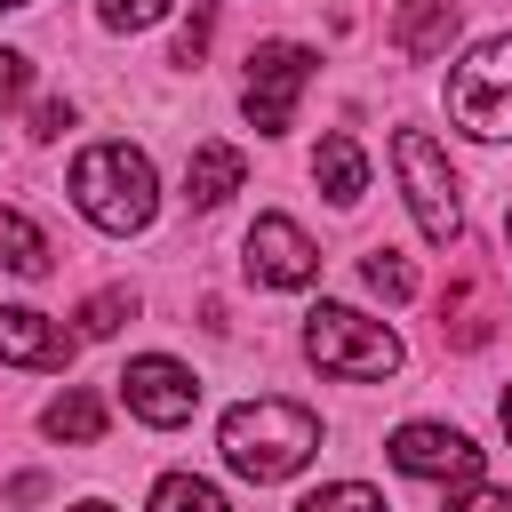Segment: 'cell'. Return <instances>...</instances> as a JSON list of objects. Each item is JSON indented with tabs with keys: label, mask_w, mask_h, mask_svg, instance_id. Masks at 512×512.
Wrapping results in <instances>:
<instances>
[{
	"label": "cell",
	"mask_w": 512,
	"mask_h": 512,
	"mask_svg": "<svg viewBox=\"0 0 512 512\" xmlns=\"http://www.w3.org/2000/svg\"><path fill=\"white\" fill-rule=\"evenodd\" d=\"M312 48H296V40H264L256 56H248V88H240V112H248V128L256 136H280L288 120H296V96H304V80H312Z\"/></svg>",
	"instance_id": "cell-6"
},
{
	"label": "cell",
	"mask_w": 512,
	"mask_h": 512,
	"mask_svg": "<svg viewBox=\"0 0 512 512\" xmlns=\"http://www.w3.org/2000/svg\"><path fill=\"white\" fill-rule=\"evenodd\" d=\"M360 280H368L384 304H408V296H416V272H408L400 248H368V256H360Z\"/></svg>",
	"instance_id": "cell-17"
},
{
	"label": "cell",
	"mask_w": 512,
	"mask_h": 512,
	"mask_svg": "<svg viewBox=\"0 0 512 512\" xmlns=\"http://www.w3.org/2000/svg\"><path fill=\"white\" fill-rule=\"evenodd\" d=\"M24 88H32V56L24 48H0V104H16Z\"/></svg>",
	"instance_id": "cell-21"
},
{
	"label": "cell",
	"mask_w": 512,
	"mask_h": 512,
	"mask_svg": "<svg viewBox=\"0 0 512 512\" xmlns=\"http://www.w3.org/2000/svg\"><path fill=\"white\" fill-rule=\"evenodd\" d=\"M0 264H8L16 280H48V264H56L48 232H40L24 208H0Z\"/></svg>",
	"instance_id": "cell-14"
},
{
	"label": "cell",
	"mask_w": 512,
	"mask_h": 512,
	"mask_svg": "<svg viewBox=\"0 0 512 512\" xmlns=\"http://www.w3.org/2000/svg\"><path fill=\"white\" fill-rule=\"evenodd\" d=\"M64 128H72V104H64V96H48V104L32 112V136H64Z\"/></svg>",
	"instance_id": "cell-23"
},
{
	"label": "cell",
	"mask_w": 512,
	"mask_h": 512,
	"mask_svg": "<svg viewBox=\"0 0 512 512\" xmlns=\"http://www.w3.org/2000/svg\"><path fill=\"white\" fill-rule=\"evenodd\" d=\"M40 432H48V440H72V448H88V440H104V400L72 384V392H56V400L40 408Z\"/></svg>",
	"instance_id": "cell-15"
},
{
	"label": "cell",
	"mask_w": 512,
	"mask_h": 512,
	"mask_svg": "<svg viewBox=\"0 0 512 512\" xmlns=\"http://www.w3.org/2000/svg\"><path fill=\"white\" fill-rule=\"evenodd\" d=\"M304 352L320 376H344V384H384L400 376V336L352 304H312L304 312Z\"/></svg>",
	"instance_id": "cell-3"
},
{
	"label": "cell",
	"mask_w": 512,
	"mask_h": 512,
	"mask_svg": "<svg viewBox=\"0 0 512 512\" xmlns=\"http://www.w3.org/2000/svg\"><path fill=\"white\" fill-rule=\"evenodd\" d=\"M240 176H248L240 144H192V160H184V200H192V208H224V200L240 192Z\"/></svg>",
	"instance_id": "cell-12"
},
{
	"label": "cell",
	"mask_w": 512,
	"mask_h": 512,
	"mask_svg": "<svg viewBox=\"0 0 512 512\" xmlns=\"http://www.w3.org/2000/svg\"><path fill=\"white\" fill-rule=\"evenodd\" d=\"M296 512H384V496H376L368 480H328V488H312Z\"/></svg>",
	"instance_id": "cell-19"
},
{
	"label": "cell",
	"mask_w": 512,
	"mask_h": 512,
	"mask_svg": "<svg viewBox=\"0 0 512 512\" xmlns=\"http://www.w3.org/2000/svg\"><path fill=\"white\" fill-rule=\"evenodd\" d=\"M240 256H248V280L256 288H312L320 280V248L304 240L296 216H256L248 240H240Z\"/></svg>",
	"instance_id": "cell-7"
},
{
	"label": "cell",
	"mask_w": 512,
	"mask_h": 512,
	"mask_svg": "<svg viewBox=\"0 0 512 512\" xmlns=\"http://www.w3.org/2000/svg\"><path fill=\"white\" fill-rule=\"evenodd\" d=\"M0 8H32V0H0Z\"/></svg>",
	"instance_id": "cell-27"
},
{
	"label": "cell",
	"mask_w": 512,
	"mask_h": 512,
	"mask_svg": "<svg viewBox=\"0 0 512 512\" xmlns=\"http://www.w3.org/2000/svg\"><path fill=\"white\" fill-rule=\"evenodd\" d=\"M448 40H456V0H400V16H392V48H400L408 64L448 56Z\"/></svg>",
	"instance_id": "cell-11"
},
{
	"label": "cell",
	"mask_w": 512,
	"mask_h": 512,
	"mask_svg": "<svg viewBox=\"0 0 512 512\" xmlns=\"http://www.w3.org/2000/svg\"><path fill=\"white\" fill-rule=\"evenodd\" d=\"M96 16H104L112 32H144V24L168 16V0H96Z\"/></svg>",
	"instance_id": "cell-20"
},
{
	"label": "cell",
	"mask_w": 512,
	"mask_h": 512,
	"mask_svg": "<svg viewBox=\"0 0 512 512\" xmlns=\"http://www.w3.org/2000/svg\"><path fill=\"white\" fill-rule=\"evenodd\" d=\"M312 176H320V192L336 200V208H352L360 192H368V160H360V144L336 128V136H320V160H312Z\"/></svg>",
	"instance_id": "cell-13"
},
{
	"label": "cell",
	"mask_w": 512,
	"mask_h": 512,
	"mask_svg": "<svg viewBox=\"0 0 512 512\" xmlns=\"http://www.w3.org/2000/svg\"><path fill=\"white\" fill-rule=\"evenodd\" d=\"M496 416H504V440H512V392H504V408H496Z\"/></svg>",
	"instance_id": "cell-24"
},
{
	"label": "cell",
	"mask_w": 512,
	"mask_h": 512,
	"mask_svg": "<svg viewBox=\"0 0 512 512\" xmlns=\"http://www.w3.org/2000/svg\"><path fill=\"white\" fill-rule=\"evenodd\" d=\"M120 320H136V288H96L80 304V336H112Z\"/></svg>",
	"instance_id": "cell-18"
},
{
	"label": "cell",
	"mask_w": 512,
	"mask_h": 512,
	"mask_svg": "<svg viewBox=\"0 0 512 512\" xmlns=\"http://www.w3.org/2000/svg\"><path fill=\"white\" fill-rule=\"evenodd\" d=\"M72 512H112V504H104V496H88V504H72Z\"/></svg>",
	"instance_id": "cell-25"
},
{
	"label": "cell",
	"mask_w": 512,
	"mask_h": 512,
	"mask_svg": "<svg viewBox=\"0 0 512 512\" xmlns=\"http://www.w3.org/2000/svg\"><path fill=\"white\" fill-rule=\"evenodd\" d=\"M448 120L480 144H504L512 136V32L480 40L456 72H448Z\"/></svg>",
	"instance_id": "cell-4"
},
{
	"label": "cell",
	"mask_w": 512,
	"mask_h": 512,
	"mask_svg": "<svg viewBox=\"0 0 512 512\" xmlns=\"http://www.w3.org/2000/svg\"><path fill=\"white\" fill-rule=\"evenodd\" d=\"M72 352H80V336H64V320H48V312H32V304H0V360L8 368H72Z\"/></svg>",
	"instance_id": "cell-10"
},
{
	"label": "cell",
	"mask_w": 512,
	"mask_h": 512,
	"mask_svg": "<svg viewBox=\"0 0 512 512\" xmlns=\"http://www.w3.org/2000/svg\"><path fill=\"white\" fill-rule=\"evenodd\" d=\"M392 168H400V184H408V216H416V232H424L432 248H448V240L464 232V200H456V168H448V152H440L424 128H400V136H392Z\"/></svg>",
	"instance_id": "cell-5"
},
{
	"label": "cell",
	"mask_w": 512,
	"mask_h": 512,
	"mask_svg": "<svg viewBox=\"0 0 512 512\" xmlns=\"http://www.w3.org/2000/svg\"><path fill=\"white\" fill-rule=\"evenodd\" d=\"M216 448H224V464H232L240 480L264 488V480H288V472L312 464V448H320V416L296 408V400H240V408H224Z\"/></svg>",
	"instance_id": "cell-1"
},
{
	"label": "cell",
	"mask_w": 512,
	"mask_h": 512,
	"mask_svg": "<svg viewBox=\"0 0 512 512\" xmlns=\"http://www.w3.org/2000/svg\"><path fill=\"white\" fill-rule=\"evenodd\" d=\"M72 208H80L96 232L128 240V232L152 224V208H160V176H152V160H144L136 144H88V152L72 160Z\"/></svg>",
	"instance_id": "cell-2"
},
{
	"label": "cell",
	"mask_w": 512,
	"mask_h": 512,
	"mask_svg": "<svg viewBox=\"0 0 512 512\" xmlns=\"http://www.w3.org/2000/svg\"><path fill=\"white\" fill-rule=\"evenodd\" d=\"M504 248H512V208H504Z\"/></svg>",
	"instance_id": "cell-26"
},
{
	"label": "cell",
	"mask_w": 512,
	"mask_h": 512,
	"mask_svg": "<svg viewBox=\"0 0 512 512\" xmlns=\"http://www.w3.org/2000/svg\"><path fill=\"white\" fill-rule=\"evenodd\" d=\"M448 512H512V496H504V488H480V480H472V488H456V496H448Z\"/></svg>",
	"instance_id": "cell-22"
},
{
	"label": "cell",
	"mask_w": 512,
	"mask_h": 512,
	"mask_svg": "<svg viewBox=\"0 0 512 512\" xmlns=\"http://www.w3.org/2000/svg\"><path fill=\"white\" fill-rule=\"evenodd\" d=\"M392 464H400L408 480H456V488L480 480V448H472L456 424H400V432H392Z\"/></svg>",
	"instance_id": "cell-9"
},
{
	"label": "cell",
	"mask_w": 512,
	"mask_h": 512,
	"mask_svg": "<svg viewBox=\"0 0 512 512\" xmlns=\"http://www.w3.org/2000/svg\"><path fill=\"white\" fill-rule=\"evenodd\" d=\"M120 400H128V416H144V424H184L192 408H200V384H192V368L184 360H168V352H136L128 368H120Z\"/></svg>",
	"instance_id": "cell-8"
},
{
	"label": "cell",
	"mask_w": 512,
	"mask_h": 512,
	"mask_svg": "<svg viewBox=\"0 0 512 512\" xmlns=\"http://www.w3.org/2000/svg\"><path fill=\"white\" fill-rule=\"evenodd\" d=\"M152 512H232V504H224L216 480H200V472H168V480L152 488Z\"/></svg>",
	"instance_id": "cell-16"
}]
</instances>
